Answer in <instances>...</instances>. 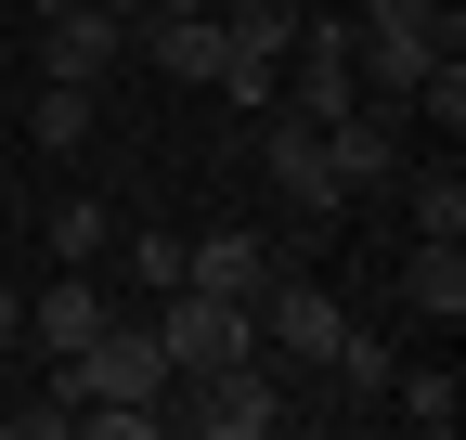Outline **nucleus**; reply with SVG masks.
<instances>
[{
	"label": "nucleus",
	"instance_id": "nucleus-1",
	"mask_svg": "<svg viewBox=\"0 0 466 440\" xmlns=\"http://www.w3.org/2000/svg\"><path fill=\"white\" fill-rule=\"evenodd\" d=\"M66 363H78V389H91V415H78V427H104V440H143V427H156V402H168L156 311H104V337H91V350H66Z\"/></svg>",
	"mask_w": 466,
	"mask_h": 440
},
{
	"label": "nucleus",
	"instance_id": "nucleus-2",
	"mask_svg": "<svg viewBox=\"0 0 466 440\" xmlns=\"http://www.w3.org/2000/svg\"><path fill=\"white\" fill-rule=\"evenodd\" d=\"M247 311H259V363L272 375H324V350L350 337V311H337V285H324L311 259H272Z\"/></svg>",
	"mask_w": 466,
	"mask_h": 440
},
{
	"label": "nucleus",
	"instance_id": "nucleus-3",
	"mask_svg": "<svg viewBox=\"0 0 466 440\" xmlns=\"http://www.w3.org/2000/svg\"><path fill=\"white\" fill-rule=\"evenodd\" d=\"M156 427H195V440H272L285 427V375L247 350V363H208V375H168Z\"/></svg>",
	"mask_w": 466,
	"mask_h": 440
},
{
	"label": "nucleus",
	"instance_id": "nucleus-4",
	"mask_svg": "<svg viewBox=\"0 0 466 440\" xmlns=\"http://www.w3.org/2000/svg\"><path fill=\"white\" fill-rule=\"evenodd\" d=\"M156 350H168V375L247 363V350H259V311H247V298H208V285H168V298H156Z\"/></svg>",
	"mask_w": 466,
	"mask_h": 440
},
{
	"label": "nucleus",
	"instance_id": "nucleus-5",
	"mask_svg": "<svg viewBox=\"0 0 466 440\" xmlns=\"http://www.w3.org/2000/svg\"><path fill=\"white\" fill-rule=\"evenodd\" d=\"M116 65H130V26H116L104 0H66V14H39V78H78V91H104Z\"/></svg>",
	"mask_w": 466,
	"mask_h": 440
},
{
	"label": "nucleus",
	"instance_id": "nucleus-6",
	"mask_svg": "<svg viewBox=\"0 0 466 440\" xmlns=\"http://www.w3.org/2000/svg\"><path fill=\"white\" fill-rule=\"evenodd\" d=\"M324 169H337V207H350V195H389V182H401V104H350V117H324Z\"/></svg>",
	"mask_w": 466,
	"mask_h": 440
},
{
	"label": "nucleus",
	"instance_id": "nucleus-7",
	"mask_svg": "<svg viewBox=\"0 0 466 440\" xmlns=\"http://www.w3.org/2000/svg\"><path fill=\"white\" fill-rule=\"evenodd\" d=\"M259 169H272V195L299 207V220H337V169H324V130L299 117V104H272V117H259Z\"/></svg>",
	"mask_w": 466,
	"mask_h": 440
},
{
	"label": "nucleus",
	"instance_id": "nucleus-8",
	"mask_svg": "<svg viewBox=\"0 0 466 440\" xmlns=\"http://www.w3.org/2000/svg\"><path fill=\"white\" fill-rule=\"evenodd\" d=\"M285 104H299L311 130L363 104V78H350V14H311V26H299V52H285Z\"/></svg>",
	"mask_w": 466,
	"mask_h": 440
},
{
	"label": "nucleus",
	"instance_id": "nucleus-9",
	"mask_svg": "<svg viewBox=\"0 0 466 440\" xmlns=\"http://www.w3.org/2000/svg\"><path fill=\"white\" fill-rule=\"evenodd\" d=\"M104 311H116V298L91 285V259H66V272L26 298V324H39V350H52V363H66V350H91V337H104Z\"/></svg>",
	"mask_w": 466,
	"mask_h": 440
},
{
	"label": "nucleus",
	"instance_id": "nucleus-10",
	"mask_svg": "<svg viewBox=\"0 0 466 440\" xmlns=\"http://www.w3.org/2000/svg\"><path fill=\"white\" fill-rule=\"evenodd\" d=\"M130 52H143L156 78H195V91H208V78L233 65V26H220V14H168V26H130Z\"/></svg>",
	"mask_w": 466,
	"mask_h": 440
},
{
	"label": "nucleus",
	"instance_id": "nucleus-11",
	"mask_svg": "<svg viewBox=\"0 0 466 440\" xmlns=\"http://www.w3.org/2000/svg\"><path fill=\"white\" fill-rule=\"evenodd\" d=\"M259 272H272V246L247 234V220H220V234L182 246V285H208V298H259Z\"/></svg>",
	"mask_w": 466,
	"mask_h": 440
},
{
	"label": "nucleus",
	"instance_id": "nucleus-12",
	"mask_svg": "<svg viewBox=\"0 0 466 440\" xmlns=\"http://www.w3.org/2000/svg\"><path fill=\"white\" fill-rule=\"evenodd\" d=\"M401 311L453 337V324H466V246H428V234H415V259H401Z\"/></svg>",
	"mask_w": 466,
	"mask_h": 440
},
{
	"label": "nucleus",
	"instance_id": "nucleus-13",
	"mask_svg": "<svg viewBox=\"0 0 466 440\" xmlns=\"http://www.w3.org/2000/svg\"><path fill=\"white\" fill-rule=\"evenodd\" d=\"M401 207H415V234H428V246H466V169H453V143L428 155L415 182H401Z\"/></svg>",
	"mask_w": 466,
	"mask_h": 440
},
{
	"label": "nucleus",
	"instance_id": "nucleus-14",
	"mask_svg": "<svg viewBox=\"0 0 466 440\" xmlns=\"http://www.w3.org/2000/svg\"><path fill=\"white\" fill-rule=\"evenodd\" d=\"M389 415H401V427H428V440H441V427L466 415V375H453V350H441V363H415V375H389Z\"/></svg>",
	"mask_w": 466,
	"mask_h": 440
},
{
	"label": "nucleus",
	"instance_id": "nucleus-15",
	"mask_svg": "<svg viewBox=\"0 0 466 440\" xmlns=\"http://www.w3.org/2000/svg\"><path fill=\"white\" fill-rule=\"evenodd\" d=\"M26 143H39V155H78V143H91V91H78V78H39Z\"/></svg>",
	"mask_w": 466,
	"mask_h": 440
},
{
	"label": "nucleus",
	"instance_id": "nucleus-16",
	"mask_svg": "<svg viewBox=\"0 0 466 440\" xmlns=\"http://www.w3.org/2000/svg\"><path fill=\"white\" fill-rule=\"evenodd\" d=\"M324 375H337L350 402H389V375H401V363H389V337H363V324H350V337L324 350Z\"/></svg>",
	"mask_w": 466,
	"mask_h": 440
},
{
	"label": "nucleus",
	"instance_id": "nucleus-17",
	"mask_svg": "<svg viewBox=\"0 0 466 440\" xmlns=\"http://www.w3.org/2000/svg\"><path fill=\"white\" fill-rule=\"evenodd\" d=\"M52 246H66V259H104L116 246V207L104 195H66V207H52Z\"/></svg>",
	"mask_w": 466,
	"mask_h": 440
},
{
	"label": "nucleus",
	"instance_id": "nucleus-18",
	"mask_svg": "<svg viewBox=\"0 0 466 440\" xmlns=\"http://www.w3.org/2000/svg\"><path fill=\"white\" fill-rule=\"evenodd\" d=\"M130 285H143V298L182 285V234H130Z\"/></svg>",
	"mask_w": 466,
	"mask_h": 440
},
{
	"label": "nucleus",
	"instance_id": "nucleus-19",
	"mask_svg": "<svg viewBox=\"0 0 466 440\" xmlns=\"http://www.w3.org/2000/svg\"><path fill=\"white\" fill-rule=\"evenodd\" d=\"M0 337H26V285H0Z\"/></svg>",
	"mask_w": 466,
	"mask_h": 440
},
{
	"label": "nucleus",
	"instance_id": "nucleus-20",
	"mask_svg": "<svg viewBox=\"0 0 466 440\" xmlns=\"http://www.w3.org/2000/svg\"><path fill=\"white\" fill-rule=\"evenodd\" d=\"M39 14H66V0H26V26H39Z\"/></svg>",
	"mask_w": 466,
	"mask_h": 440
}]
</instances>
